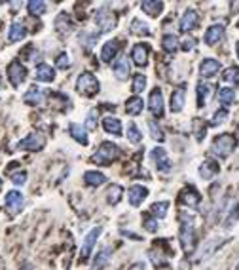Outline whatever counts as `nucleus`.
<instances>
[{"instance_id":"1","label":"nucleus","mask_w":239,"mask_h":270,"mask_svg":"<svg viewBox=\"0 0 239 270\" xmlns=\"http://www.w3.org/2000/svg\"><path fill=\"white\" fill-rule=\"evenodd\" d=\"M179 219H180V234H179L180 246H182L184 253H192L194 251V246H196V227H194V217L182 211V213L179 215Z\"/></svg>"},{"instance_id":"2","label":"nucleus","mask_w":239,"mask_h":270,"mask_svg":"<svg viewBox=\"0 0 239 270\" xmlns=\"http://www.w3.org/2000/svg\"><path fill=\"white\" fill-rule=\"evenodd\" d=\"M120 154H121V150H120L116 145L110 143V141H104V143H101L99 150H97V152L91 156V162L97 164V166H102V164H110L112 160H116Z\"/></svg>"},{"instance_id":"3","label":"nucleus","mask_w":239,"mask_h":270,"mask_svg":"<svg viewBox=\"0 0 239 270\" xmlns=\"http://www.w3.org/2000/svg\"><path fill=\"white\" fill-rule=\"evenodd\" d=\"M236 148V137L232 133H222L219 137H215L213 141V154L219 158H226L234 152Z\"/></svg>"},{"instance_id":"4","label":"nucleus","mask_w":239,"mask_h":270,"mask_svg":"<svg viewBox=\"0 0 239 270\" xmlns=\"http://www.w3.org/2000/svg\"><path fill=\"white\" fill-rule=\"evenodd\" d=\"M76 90L82 95H95L99 91V82L91 72H82L76 80Z\"/></svg>"},{"instance_id":"5","label":"nucleus","mask_w":239,"mask_h":270,"mask_svg":"<svg viewBox=\"0 0 239 270\" xmlns=\"http://www.w3.org/2000/svg\"><path fill=\"white\" fill-rule=\"evenodd\" d=\"M95 21H97V25H99V29L102 33H108V31H112L116 27V14L108 6H102L95 14Z\"/></svg>"},{"instance_id":"6","label":"nucleus","mask_w":239,"mask_h":270,"mask_svg":"<svg viewBox=\"0 0 239 270\" xmlns=\"http://www.w3.org/2000/svg\"><path fill=\"white\" fill-rule=\"evenodd\" d=\"M44 145H46V137H44L42 133L34 131V133H31L29 137L21 139L19 145H17V148H21V150H40Z\"/></svg>"},{"instance_id":"7","label":"nucleus","mask_w":239,"mask_h":270,"mask_svg":"<svg viewBox=\"0 0 239 270\" xmlns=\"http://www.w3.org/2000/svg\"><path fill=\"white\" fill-rule=\"evenodd\" d=\"M148 54H150V48L144 42H139L131 48V59H133L137 67H146L148 65Z\"/></svg>"},{"instance_id":"8","label":"nucleus","mask_w":239,"mask_h":270,"mask_svg":"<svg viewBox=\"0 0 239 270\" xmlns=\"http://www.w3.org/2000/svg\"><path fill=\"white\" fill-rule=\"evenodd\" d=\"M8 78H10V82L14 86H21L25 82V78H27V69L19 61H12L10 67H8Z\"/></svg>"},{"instance_id":"9","label":"nucleus","mask_w":239,"mask_h":270,"mask_svg":"<svg viewBox=\"0 0 239 270\" xmlns=\"http://www.w3.org/2000/svg\"><path fill=\"white\" fill-rule=\"evenodd\" d=\"M6 209L10 215H17L23 209V194L19 190H10L6 194Z\"/></svg>"},{"instance_id":"10","label":"nucleus","mask_w":239,"mask_h":270,"mask_svg":"<svg viewBox=\"0 0 239 270\" xmlns=\"http://www.w3.org/2000/svg\"><path fill=\"white\" fill-rule=\"evenodd\" d=\"M152 158H154V162H156V167H158L161 173L171 171V160H169V156H167V152H165V148L156 146L152 150Z\"/></svg>"},{"instance_id":"11","label":"nucleus","mask_w":239,"mask_h":270,"mask_svg":"<svg viewBox=\"0 0 239 270\" xmlns=\"http://www.w3.org/2000/svg\"><path fill=\"white\" fill-rule=\"evenodd\" d=\"M148 108L156 118H161L163 116V97H161V90L159 88H154L150 93V101H148Z\"/></svg>"},{"instance_id":"12","label":"nucleus","mask_w":239,"mask_h":270,"mask_svg":"<svg viewBox=\"0 0 239 270\" xmlns=\"http://www.w3.org/2000/svg\"><path fill=\"white\" fill-rule=\"evenodd\" d=\"M198 23H199V16H198V12L190 8V10L184 12V16L180 18V23H179L180 33H190L192 29H196V27H198Z\"/></svg>"},{"instance_id":"13","label":"nucleus","mask_w":239,"mask_h":270,"mask_svg":"<svg viewBox=\"0 0 239 270\" xmlns=\"http://www.w3.org/2000/svg\"><path fill=\"white\" fill-rule=\"evenodd\" d=\"M224 35H226V27L224 25H213L205 33V44L207 46H217L222 38H224Z\"/></svg>"},{"instance_id":"14","label":"nucleus","mask_w":239,"mask_h":270,"mask_svg":"<svg viewBox=\"0 0 239 270\" xmlns=\"http://www.w3.org/2000/svg\"><path fill=\"white\" fill-rule=\"evenodd\" d=\"M99 234H101V227H95V228L89 230V234L85 236L84 244H82V253H80L82 261H85V259L89 257V253H91V249H93V246H95V242H97Z\"/></svg>"},{"instance_id":"15","label":"nucleus","mask_w":239,"mask_h":270,"mask_svg":"<svg viewBox=\"0 0 239 270\" xmlns=\"http://www.w3.org/2000/svg\"><path fill=\"white\" fill-rule=\"evenodd\" d=\"M120 54V42L118 40H108L101 50V59L104 63H110L116 55Z\"/></svg>"},{"instance_id":"16","label":"nucleus","mask_w":239,"mask_h":270,"mask_svg":"<svg viewBox=\"0 0 239 270\" xmlns=\"http://www.w3.org/2000/svg\"><path fill=\"white\" fill-rule=\"evenodd\" d=\"M148 196V188L146 187H140V185H133L131 188H129V204L131 206H140L142 204V200Z\"/></svg>"},{"instance_id":"17","label":"nucleus","mask_w":239,"mask_h":270,"mask_svg":"<svg viewBox=\"0 0 239 270\" xmlns=\"http://www.w3.org/2000/svg\"><path fill=\"white\" fill-rule=\"evenodd\" d=\"M219 71H220V63L217 59H205L199 67V74L203 78H213Z\"/></svg>"},{"instance_id":"18","label":"nucleus","mask_w":239,"mask_h":270,"mask_svg":"<svg viewBox=\"0 0 239 270\" xmlns=\"http://www.w3.org/2000/svg\"><path fill=\"white\" fill-rule=\"evenodd\" d=\"M196 91H198V105H199V107H205L207 101L211 99L213 91H215V86H213V84H205V82H201V84H198Z\"/></svg>"},{"instance_id":"19","label":"nucleus","mask_w":239,"mask_h":270,"mask_svg":"<svg viewBox=\"0 0 239 270\" xmlns=\"http://www.w3.org/2000/svg\"><path fill=\"white\" fill-rule=\"evenodd\" d=\"M219 164L215 162V160H205L203 164H201V167H199V175H201V179L209 181L213 179L215 175H219Z\"/></svg>"},{"instance_id":"20","label":"nucleus","mask_w":239,"mask_h":270,"mask_svg":"<svg viewBox=\"0 0 239 270\" xmlns=\"http://www.w3.org/2000/svg\"><path fill=\"white\" fill-rule=\"evenodd\" d=\"M44 97H46V91H42L38 86H31L29 91L25 93V103H29V105H40L44 101Z\"/></svg>"},{"instance_id":"21","label":"nucleus","mask_w":239,"mask_h":270,"mask_svg":"<svg viewBox=\"0 0 239 270\" xmlns=\"http://www.w3.org/2000/svg\"><path fill=\"white\" fill-rule=\"evenodd\" d=\"M25 35H27V29H25L23 23L16 21V23L10 25V33H8V40H10V42H19V40L25 38Z\"/></svg>"},{"instance_id":"22","label":"nucleus","mask_w":239,"mask_h":270,"mask_svg":"<svg viewBox=\"0 0 239 270\" xmlns=\"http://www.w3.org/2000/svg\"><path fill=\"white\" fill-rule=\"evenodd\" d=\"M142 12L144 14H148L150 18H156V16H159L161 14V10H163V2H159V0H144L142 4Z\"/></svg>"},{"instance_id":"23","label":"nucleus","mask_w":239,"mask_h":270,"mask_svg":"<svg viewBox=\"0 0 239 270\" xmlns=\"http://www.w3.org/2000/svg\"><path fill=\"white\" fill-rule=\"evenodd\" d=\"M184 97H186V90L180 88V90H175L171 95V110L173 112H179L184 107Z\"/></svg>"},{"instance_id":"24","label":"nucleus","mask_w":239,"mask_h":270,"mask_svg":"<svg viewBox=\"0 0 239 270\" xmlns=\"http://www.w3.org/2000/svg\"><path fill=\"white\" fill-rule=\"evenodd\" d=\"M53 78H55V69H51L50 65L42 63V65L36 67V80H40V82H51Z\"/></svg>"},{"instance_id":"25","label":"nucleus","mask_w":239,"mask_h":270,"mask_svg":"<svg viewBox=\"0 0 239 270\" xmlns=\"http://www.w3.org/2000/svg\"><path fill=\"white\" fill-rule=\"evenodd\" d=\"M114 74H116V78L118 80H127V76H129V65H127V59L123 57V55H120V59L116 61V65H114Z\"/></svg>"},{"instance_id":"26","label":"nucleus","mask_w":239,"mask_h":270,"mask_svg":"<svg viewBox=\"0 0 239 270\" xmlns=\"http://www.w3.org/2000/svg\"><path fill=\"white\" fill-rule=\"evenodd\" d=\"M199 192L198 190H194V188H186L182 194H180V202L184 204V206H190V208H194V206H198L199 204Z\"/></svg>"},{"instance_id":"27","label":"nucleus","mask_w":239,"mask_h":270,"mask_svg":"<svg viewBox=\"0 0 239 270\" xmlns=\"http://www.w3.org/2000/svg\"><path fill=\"white\" fill-rule=\"evenodd\" d=\"M102 127H104V131H108L112 135H121V122H120L118 118H112V116L104 118L102 120Z\"/></svg>"},{"instance_id":"28","label":"nucleus","mask_w":239,"mask_h":270,"mask_svg":"<svg viewBox=\"0 0 239 270\" xmlns=\"http://www.w3.org/2000/svg\"><path fill=\"white\" fill-rule=\"evenodd\" d=\"M121 194H123V188L120 185H110L108 190H106V202L110 206H116V204H120V200H121Z\"/></svg>"},{"instance_id":"29","label":"nucleus","mask_w":239,"mask_h":270,"mask_svg":"<svg viewBox=\"0 0 239 270\" xmlns=\"http://www.w3.org/2000/svg\"><path fill=\"white\" fill-rule=\"evenodd\" d=\"M55 27H57V31H59L61 35H68V33H70V29H72L70 18H68L67 14H59L57 19H55Z\"/></svg>"},{"instance_id":"30","label":"nucleus","mask_w":239,"mask_h":270,"mask_svg":"<svg viewBox=\"0 0 239 270\" xmlns=\"http://www.w3.org/2000/svg\"><path fill=\"white\" fill-rule=\"evenodd\" d=\"M110 255H112L110 248H102L99 255H97V259H95V263H93V270H102V267L110 261Z\"/></svg>"},{"instance_id":"31","label":"nucleus","mask_w":239,"mask_h":270,"mask_svg":"<svg viewBox=\"0 0 239 270\" xmlns=\"http://www.w3.org/2000/svg\"><path fill=\"white\" fill-rule=\"evenodd\" d=\"M179 48H180V42H179L177 36H173V35L163 36V50H165L167 54H175Z\"/></svg>"},{"instance_id":"32","label":"nucleus","mask_w":239,"mask_h":270,"mask_svg":"<svg viewBox=\"0 0 239 270\" xmlns=\"http://www.w3.org/2000/svg\"><path fill=\"white\" fill-rule=\"evenodd\" d=\"M140 110H142V99L140 97H131V99H127V103H125V112L127 114H140Z\"/></svg>"},{"instance_id":"33","label":"nucleus","mask_w":239,"mask_h":270,"mask_svg":"<svg viewBox=\"0 0 239 270\" xmlns=\"http://www.w3.org/2000/svg\"><path fill=\"white\" fill-rule=\"evenodd\" d=\"M87 129H84L82 126H78V124H72L70 126V135L78 141L80 145H87V133H85Z\"/></svg>"},{"instance_id":"34","label":"nucleus","mask_w":239,"mask_h":270,"mask_svg":"<svg viewBox=\"0 0 239 270\" xmlns=\"http://www.w3.org/2000/svg\"><path fill=\"white\" fill-rule=\"evenodd\" d=\"M234 99H236V91L232 90V88H222V90H219V101H220L224 107L232 105Z\"/></svg>"},{"instance_id":"35","label":"nucleus","mask_w":239,"mask_h":270,"mask_svg":"<svg viewBox=\"0 0 239 270\" xmlns=\"http://www.w3.org/2000/svg\"><path fill=\"white\" fill-rule=\"evenodd\" d=\"M167 209H169V204L167 202H156V204L150 206L152 215L158 217V219H163V217L167 215Z\"/></svg>"},{"instance_id":"36","label":"nucleus","mask_w":239,"mask_h":270,"mask_svg":"<svg viewBox=\"0 0 239 270\" xmlns=\"http://www.w3.org/2000/svg\"><path fill=\"white\" fill-rule=\"evenodd\" d=\"M104 175L102 173H99V171H87L85 173V183L89 185V187H99V185H102L104 183Z\"/></svg>"},{"instance_id":"37","label":"nucleus","mask_w":239,"mask_h":270,"mask_svg":"<svg viewBox=\"0 0 239 270\" xmlns=\"http://www.w3.org/2000/svg\"><path fill=\"white\" fill-rule=\"evenodd\" d=\"M222 80H224L226 84H239V69L238 67L226 69L224 74H222Z\"/></svg>"},{"instance_id":"38","label":"nucleus","mask_w":239,"mask_h":270,"mask_svg":"<svg viewBox=\"0 0 239 270\" xmlns=\"http://www.w3.org/2000/svg\"><path fill=\"white\" fill-rule=\"evenodd\" d=\"M27 8H29V14H33V16H42V14L46 12V2L31 0V2L27 4Z\"/></svg>"},{"instance_id":"39","label":"nucleus","mask_w":239,"mask_h":270,"mask_svg":"<svg viewBox=\"0 0 239 270\" xmlns=\"http://www.w3.org/2000/svg\"><path fill=\"white\" fill-rule=\"evenodd\" d=\"M148 127H150V135H152L156 141H163L165 139V133L161 131V127L158 126L154 120H148Z\"/></svg>"},{"instance_id":"40","label":"nucleus","mask_w":239,"mask_h":270,"mask_svg":"<svg viewBox=\"0 0 239 270\" xmlns=\"http://www.w3.org/2000/svg\"><path fill=\"white\" fill-rule=\"evenodd\" d=\"M127 137H129L131 143H140L142 133H140V129H139L135 124H129V127H127Z\"/></svg>"},{"instance_id":"41","label":"nucleus","mask_w":239,"mask_h":270,"mask_svg":"<svg viewBox=\"0 0 239 270\" xmlns=\"http://www.w3.org/2000/svg\"><path fill=\"white\" fill-rule=\"evenodd\" d=\"M238 217H239V204L236 202V204H234V209L230 211V215L226 217V221H224V227H226V228H230L232 225H236Z\"/></svg>"},{"instance_id":"42","label":"nucleus","mask_w":239,"mask_h":270,"mask_svg":"<svg viewBox=\"0 0 239 270\" xmlns=\"http://www.w3.org/2000/svg\"><path fill=\"white\" fill-rule=\"evenodd\" d=\"M131 31H135V33H139V35H150V33H152L150 27L144 25L142 21H139V19H135V21L131 23Z\"/></svg>"},{"instance_id":"43","label":"nucleus","mask_w":239,"mask_h":270,"mask_svg":"<svg viewBox=\"0 0 239 270\" xmlns=\"http://www.w3.org/2000/svg\"><path fill=\"white\" fill-rule=\"evenodd\" d=\"M95 40H97V33H82L80 35V42L84 44L85 48H93Z\"/></svg>"},{"instance_id":"44","label":"nucleus","mask_w":239,"mask_h":270,"mask_svg":"<svg viewBox=\"0 0 239 270\" xmlns=\"http://www.w3.org/2000/svg\"><path fill=\"white\" fill-rule=\"evenodd\" d=\"M146 88V76H142V74H137L135 78H133V91L137 93H140V91Z\"/></svg>"},{"instance_id":"45","label":"nucleus","mask_w":239,"mask_h":270,"mask_svg":"<svg viewBox=\"0 0 239 270\" xmlns=\"http://www.w3.org/2000/svg\"><path fill=\"white\" fill-rule=\"evenodd\" d=\"M226 118H228V110H226V108L217 110V112H215V116H213V120H211V126H219V124H222Z\"/></svg>"},{"instance_id":"46","label":"nucleus","mask_w":239,"mask_h":270,"mask_svg":"<svg viewBox=\"0 0 239 270\" xmlns=\"http://www.w3.org/2000/svg\"><path fill=\"white\" fill-rule=\"evenodd\" d=\"M10 179L14 185H25L27 183V171H16L10 175Z\"/></svg>"},{"instance_id":"47","label":"nucleus","mask_w":239,"mask_h":270,"mask_svg":"<svg viewBox=\"0 0 239 270\" xmlns=\"http://www.w3.org/2000/svg\"><path fill=\"white\" fill-rule=\"evenodd\" d=\"M55 63H57V67L59 69H68L70 67V59H68V54H59L57 55V59H55Z\"/></svg>"},{"instance_id":"48","label":"nucleus","mask_w":239,"mask_h":270,"mask_svg":"<svg viewBox=\"0 0 239 270\" xmlns=\"http://www.w3.org/2000/svg\"><path fill=\"white\" fill-rule=\"evenodd\" d=\"M95 126H97V110H91L87 120H85V127L91 131V129H95Z\"/></svg>"},{"instance_id":"49","label":"nucleus","mask_w":239,"mask_h":270,"mask_svg":"<svg viewBox=\"0 0 239 270\" xmlns=\"http://www.w3.org/2000/svg\"><path fill=\"white\" fill-rule=\"evenodd\" d=\"M144 227H146V230H150V232H156V230H158V225H156V221H152V219H148V221L144 223Z\"/></svg>"},{"instance_id":"50","label":"nucleus","mask_w":239,"mask_h":270,"mask_svg":"<svg viewBox=\"0 0 239 270\" xmlns=\"http://www.w3.org/2000/svg\"><path fill=\"white\" fill-rule=\"evenodd\" d=\"M194 44H196V42H194V40L190 38V40H186V42H184V46H182V50H192V48H194Z\"/></svg>"},{"instance_id":"51","label":"nucleus","mask_w":239,"mask_h":270,"mask_svg":"<svg viewBox=\"0 0 239 270\" xmlns=\"http://www.w3.org/2000/svg\"><path fill=\"white\" fill-rule=\"evenodd\" d=\"M236 50H238V57H239V42L236 44Z\"/></svg>"},{"instance_id":"52","label":"nucleus","mask_w":239,"mask_h":270,"mask_svg":"<svg viewBox=\"0 0 239 270\" xmlns=\"http://www.w3.org/2000/svg\"><path fill=\"white\" fill-rule=\"evenodd\" d=\"M234 270H239V263H238V265H236V269H234Z\"/></svg>"},{"instance_id":"53","label":"nucleus","mask_w":239,"mask_h":270,"mask_svg":"<svg viewBox=\"0 0 239 270\" xmlns=\"http://www.w3.org/2000/svg\"><path fill=\"white\" fill-rule=\"evenodd\" d=\"M0 88H2V76H0Z\"/></svg>"},{"instance_id":"54","label":"nucleus","mask_w":239,"mask_h":270,"mask_svg":"<svg viewBox=\"0 0 239 270\" xmlns=\"http://www.w3.org/2000/svg\"><path fill=\"white\" fill-rule=\"evenodd\" d=\"M238 27H239V21H238Z\"/></svg>"}]
</instances>
